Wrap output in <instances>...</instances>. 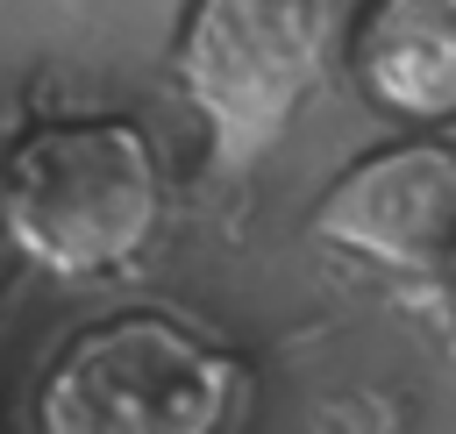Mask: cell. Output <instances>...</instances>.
Returning a JSON list of instances; mask_svg holds the SVG:
<instances>
[{
	"label": "cell",
	"mask_w": 456,
	"mask_h": 434,
	"mask_svg": "<svg viewBox=\"0 0 456 434\" xmlns=\"http://www.w3.org/2000/svg\"><path fill=\"white\" fill-rule=\"evenodd\" d=\"M342 71L392 128H456V0H356L342 21Z\"/></svg>",
	"instance_id": "obj_5"
},
{
	"label": "cell",
	"mask_w": 456,
	"mask_h": 434,
	"mask_svg": "<svg viewBox=\"0 0 456 434\" xmlns=\"http://www.w3.org/2000/svg\"><path fill=\"white\" fill-rule=\"evenodd\" d=\"M306 242L392 285H442L456 256V142L406 128L349 157L306 206Z\"/></svg>",
	"instance_id": "obj_4"
},
{
	"label": "cell",
	"mask_w": 456,
	"mask_h": 434,
	"mask_svg": "<svg viewBox=\"0 0 456 434\" xmlns=\"http://www.w3.org/2000/svg\"><path fill=\"white\" fill-rule=\"evenodd\" d=\"M342 57L335 0H185L171 28V92L207 142V178H256Z\"/></svg>",
	"instance_id": "obj_2"
},
{
	"label": "cell",
	"mask_w": 456,
	"mask_h": 434,
	"mask_svg": "<svg viewBox=\"0 0 456 434\" xmlns=\"http://www.w3.org/2000/svg\"><path fill=\"white\" fill-rule=\"evenodd\" d=\"M171 213L164 157L128 114H50L7 142L0 235L50 285L128 277Z\"/></svg>",
	"instance_id": "obj_1"
},
{
	"label": "cell",
	"mask_w": 456,
	"mask_h": 434,
	"mask_svg": "<svg viewBox=\"0 0 456 434\" xmlns=\"http://www.w3.org/2000/svg\"><path fill=\"white\" fill-rule=\"evenodd\" d=\"M0 171H7V142H0Z\"/></svg>",
	"instance_id": "obj_7"
},
{
	"label": "cell",
	"mask_w": 456,
	"mask_h": 434,
	"mask_svg": "<svg viewBox=\"0 0 456 434\" xmlns=\"http://www.w3.org/2000/svg\"><path fill=\"white\" fill-rule=\"evenodd\" d=\"M249 363L164 306L86 320L28 391V434H228Z\"/></svg>",
	"instance_id": "obj_3"
},
{
	"label": "cell",
	"mask_w": 456,
	"mask_h": 434,
	"mask_svg": "<svg viewBox=\"0 0 456 434\" xmlns=\"http://www.w3.org/2000/svg\"><path fill=\"white\" fill-rule=\"evenodd\" d=\"M442 306H449V320H456V256H449V277H442Z\"/></svg>",
	"instance_id": "obj_6"
}]
</instances>
